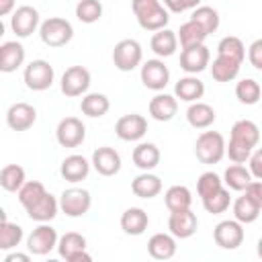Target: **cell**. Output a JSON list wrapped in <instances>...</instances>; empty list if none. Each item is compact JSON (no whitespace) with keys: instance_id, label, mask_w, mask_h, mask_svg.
Wrapping results in <instances>:
<instances>
[{"instance_id":"9","label":"cell","mask_w":262,"mask_h":262,"mask_svg":"<svg viewBox=\"0 0 262 262\" xmlns=\"http://www.w3.org/2000/svg\"><path fill=\"white\" fill-rule=\"evenodd\" d=\"M90 86V72L84 66H72L61 76V92L70 98L82 96Z\"/></svg>"},{"instance_id":"7","label":"cell","mask_w":262,"mask_h":262,"mask_svg":"<svg viewBox=\"0 0 262 262\" xmlns=\"http://www.w3.org/2000/svg\"><path fill=\"white\" fill-rule=\"evenodd\" d=\"M55 139L61 147H78L86 139V127L76 117H66L57 123Z\"/></svg>"},{"instance_id":"45","label":"cell","mask_w":262,"mask_h":262,"mask_svg":"<svg viewBox=\"0 0 262 262\" xmlns=\"http://www.w3.org/2000/svg\"><path fill=\"white\" fill-rule=\"evenodd\" d=\"M221 186H223V184H221V178H219L215 172H203V174L199 176V180H196V192H199L201 199L209 196L211 192L219 190Z\"/></svg>"},{"instance_id":"52","label":"cell","mask_w":262,"mask_h":262,"mask_svg":"<svg viewBox=\"0 0 262 262\" xmlns=\"http://www.w3.org/2000/svg\"><path fill=\"white\" fill-rule=\"evenodd\" d=\"M82 260H84V262H90V260H92V258H90V254H86V250L76 252V254H74V256H72L68 262H82Z\"/></svg>"},{"instance_id":"43","label":"cell","mask_w":262,"mask_h":262,"mask_svg":"<svg viewBox=\"0 0 262 262\" xmlns=\"http://www.w3.org/2000/svg\"><path fill=\"white\" fill-rule=\"evenodd\" d=\"M76 16H78L80 23H86V25H92V23L100 20V16H102L100 0H80L76 4Z\"/></svg>"},{"instance_id":"38","label":"cell","mask_w":262,"mask_h":262,"mask_svg":"<svg viewBox=\"0 0 262 262\" xmlns=\"http://www.w3.org/2000/svg\"><path fill=\"white\" fill-rule=\"evenodd\" d=\"M190 20H194L196 25H201L207 35L209 33H215L219 29V14L211 6H196L192 10V14H190Z\"/></svg>"},{"instance_id":"24","label":"cell","mask_w":262,"mask_h":262,"mask_svg":"<svg viewBox=\"0 0 262 262\" xmlns=\"http://www.w3.org/2000/svg\"><path fill=\"white\" fill-rule=\"evenodd\" d=\"M174 94H176V98H180L184 102H196L205 94V84L196 76H184L176 82Z\"/></svg>"},{"instance_id":"14","label":"cell","mask_w":262,"mask_h":262,"mask_svg":"<svg viewBox=\"0 0 262 262\" xmlns=\"http://www.w3.org/2000/svg\"><path fill=\"white\" fill-rule=\"evenodd\" d=\"M10 27L16 33V37L25 39L33 35L39 27V12L33 6H18L10 16Z\"/></svg>"},{"instance_id":"41","label":"cell","mask_w":262,"mask_h":262,"mask_svg":"<svg viewBox=\"0 0 262 262\" xmlns=\"http://www.w3.org/2000/svg\"><path fill=\"white\" fill-rule=\"evenodd\" d=\"M217 55H225V57H231V59H235V61L242 63L244 57H246V47H244V43H242L239 37L229 35V37H223V39L219 41V45H217Z\"/></svg>"},{"instance_id":"15","label":"cell","mask_w":262,"mask_h":262,"mask_svg":"<svg viewBox=\"0 0 262 262\" xmlns=\"http://www.w3.org/2000/svg\"><path fill=\"white\" fill-rule=\"evenodd\" d=\"M37 121V111L29 102H14L6 111V125L12 131H27L35 125Z\"/></svg>"},{"instance_id":"8","label":"cell","mask_w":262,"mask_h":262,"mask_svg":"<svg viewBox=\"0 0 262 262\" xmlns=\"http://www.w3.org/2000/svg\"><path fill=\"white\" fill-rule=\"evenodd\" d=\"M213 239L219 248L223 250H235L242 246L244 242V227L239 221L235 219H227V221H221L215 225L213 229Z\"/></svg>"},{"instance_id":"46","label":"cell","mask_w":262,"mask_h":262,"mask_svg":"<svg viewBox=\"0 0 262 262\" xmlns=\"http://www.w3.org/2000/svg\"><path fill=\"white\" fill-rule=\"evenodd\" d=\"M252 149H254V147H250V145H246V143H242V141H235V139H229V145H225V154L229 156V160H231L233 164H244V162H248Z\"/></svg>"},{"instance_id":"25","label":"cell","mask_w":262,"mask_h":262,"mask_svg":"<svg viewBox=\"0 0 262 262\" xmlns=\"http://www.w3.org/2000/svg\"><path fill=\"white\" fill-rule=\"evenodd\" d=\"M131 190H133V194L139 196V199H154V196H158L160 190H162V180H160V176H156V174L143 172V174H139V176L133 178Z\"/></svg>"},{"instance_id":"33","label":"cell","mask_w":262,"mask_h":262,"mask_svg":"<svg viewBox=\"0 0 262 262\" xmlns=\"http://www.w3.org/2000/svg\"><path fill=\"white\" fill-rule=\"evenodd\" d=\"M164 203L170 211H180V209H190V203H192V194L186 186L182 184H174L166 190L164 194Z\"/></svg>"},{"instance_id":"10","label":"cell","mask_w":262,"mask_h":262,"mask_svg":"<svg viewBox=\"0 0 262 262\" xmlns=\"http://www.w3.org/2000/svg\"><path fill=\"white\" fill-rule=\"evenodd\" d=\"M55 246H57V231L47 223H41L39 227H35L27 237V248L35 256H45Z\"/></svg>"},{"instance_id":"23","label":"cell","mask_w":262,"mask_h":262,"mask_svg":"<svg viewBox=\"0 0 262 262\" xmlns=\"http://www.w3.org/2000/svg\"><path fill=\"white\" fill-rule=\"evenodd\" d=\"M147 252L156 260H170L176 254V239L170 233H154L147 242Z\"/></svg>"},{"instance_id":"1","label":"cell","mask_w":262,"mask_h":262,"mask_svg":"<svg viewBox=\"0 0 262 262\" xmlns=\"http://www.w3.org/2000/svg\"><path fill=\"white\" fill-rule=\"evenodd\" d=\"M131 8H133V14L143 31L156 33L160 29H166V25L170 20L168 10L164 8V4L160 0H131Z\"/></svg>"},{"instance_id":"42","label":"cell","mask_w":262,"mask_h":262,"mask_svg":"<svg viewBox=\"0 0 262 262\" xmlns=\"http://www.w3.org/2000/svg\"><path fill=\"white\" fill-rule=\"evenodd\" d=\"M23 239V227L16 223L0 221V250H12Z\"/></svg>"},{"instance_id":"44","label":"cell","mask_w":262,"mask_h":262,"mask_svg":"<svg viewBox=\"0 0 262 262\" xmlns=\"http://www.w3.org/2000/svg\"><path fill=\"white\" fill-rule=\"evenodd\" d=\"M16 192H18L20 205L27 209V207H31L33 203H37L47 190H45V186H43L41 182H37V180H25V184H23Z\"/></svg>"},{"instance_id":"11","label":"cell","mask_w":262,"mask_h":262,"mask_svg":"<svg viewBox=\"0 0 262 262\" xmlns=\"http://www.w3.org/2000/svg\"><path fill=\"white\" fill-rule=\"evenodd\" d=\"M115 133L123 141H139L147 133V121L143 115H137V113L123 115L115 123Z\"/></svg>"},{"instance_id":"30","label":"cell","mask_w":262,"mask_h":262,"mask_svg":"<svg viewBox=\"0 0 262 262\" xmlns=\"http://www.w3.org/2000/svg\"><path fill=\"white\" fill-rule=\"evenodd\" d=\"M229 139H235V141H242V143H246L250 147H256L258 141H260V129H258V125L254 121L242 119V121L233 123Z\"/></svg>"},{"instance_id":"53","label":"cell","mask_w":262,"mask_h":262,"mask_svg":"<svg viewBox=\"0 0 262 262\" xmlns=\"http://www.w3.org/2000/svg\"><path fill=\"white\" fill-rule=\"evenodd\" d=\"M29 254H18V252H14V254H8L6 256V262H16V260H20V262H29Z\"/></svg>"},{"instance_id":"12","label":"cell","mask_w":262,"mask_h":262,"mask_svg":"<svg viewBox=\"0 0 262 262\" xmlns=\"http://www.w3.org/2000/svg\"><path fill=\"white\" fill-rule=\"evenodd\" d=\"M170 80V70L162 59H147L141 66V82L149 90H164Z\"/></svg>"},{"instance_id":"4","label":"cell","mask_w":262,"mask_h":262,"mask_svg":"<svg viewBox=\"0 0 262 262\" xmlns=\"http://www.w3.org/2000/svg\"><path fill=\"white\" fill-rule=\"evenodd\" d=\"M53 78H55L53 66L49 61H45V59H33L25 68V84H27L29 90L43 92V90L51 88Z\"/></svg>"},{"instance_id":"55","label":"cell","mask_w":262,"mask_h":262,"mask_svg":"<svg viewBox=\"0 0 262 262\" xmlns=\"http://www.w3.org/2000/svg\"><path fill=\"white\" fill-rule=\"evenodd\" d=\"M4 35V23H2V18H0V37Z\"/></svg>"},{"instance_id":"26","label":"cell","mask_w":262,"mask_h":262,"mask_svg":"<svg viewBox=\"0 0 262 262\" xmlns=\"http://www.w3.org/2000/svg\"><path fill=\"white\" fill-rule=\"evenodd\" d=\"M186 121H188V125L194 127V129H207V127H211V125L215 123V111H213L211 104L196 100V102H192V104L188 106V111H186Z\"/></svg>"},{"instance_id":"3","label":"cell","mask_w":262,"mask_h":262,"mask_svg":"<svg viewBox=\"0 0 262 262\" xmlns=\"http://www.w3.org/2000/svg\"><path fill=\"white\" fill-rule=\"evenodd\" d=\"M194 154L203 164H217L225 156V139L219 131H203L194 141Z\"/></svg>"},{"instance_id":"18","label":"cell","mask_w":262,"mask_h":262,"mask_svg":"<svg viewBox=\"0 0 262 262\" xmlns=\"http://www.w3.org/2000/svg\"><path fill=\"white\" fill-rule=\"evenodd\" d=\"M25 61V47L18 41H6L0 45V72L12 74Z\"/></svg>"},{"instance_id":"5","label":"cell","mask_w":262,"mask_h":262,"mask_svg":"<svg viewBox=\"0 0 262 262\" xmlns=\"http://www.w3.org/2000/svg\"><path fill=\"white\" fill-rule=\"evenodd\" d=\"M143 51L135 39H123L113 49V63L121 72H131L141 63Z\"/></svg>"},{"instance_id":"40","label":"cell","mask_w":262,"mask_h":262,"mask_svg":"<svg viewBox=\"0 0 262 262\" xmlns=\"http://www.w3.org/2000/svg\"><path fill=\"white\" fill-rule=\"evenodd\" d=\"M260 94H262L260 84L254 78H244L235 86V96L242 104H256L260 100Z\"/></svg>"},{"instance_id":"6","label":"cell","mask_w":262,"mask_h":262,"mask_svg":"<svg viewBox=\"0 0 262 262\" xmlns=\"http://www.w3.org/2000/svg\"><path fill=\"white\" fill-rule=\"evenodd\" d=\"M57 205L68 217H82L88 213L92 205V196L86 188H68L61 192Z\"/></svg>"},{"instance_id":"13","label":"cell","mask_w":262,"mask_h":262,"mask_svg":"<svg viewBox=\"0 0 262 262\" xmlns=\"http://www.w3.org/2000/svg\"><path fill=\"white\" fill-rule=\"evenodd\" d=\"M199 227V219L190 209H180V211H170V219H168V229L174 237L186 239L190 235H194Z\"/></svg>"},{"instance_id":"47","label":"cell","mask_w":262,"mask_h":262,"mask_svg":"<svg viewBox=\"0 0 262 262\" xmlns=\"http://www.w3.org/2000/svg\"><path fill=\"white\" fill-rule=\"evenodd\" d=\"M201 4V0H164V6L170 12H184L190 8H196Z\"/></svg>"},{"instance_id":"36","label":"cell","mask_w":262,"mask_h":262,"mask_svg":"<svg viewBox=\"0 0 262 262\" xmlns=\"http://www.w3.org/2000/svg\"><path fill=\"white\" fill-rule=\"evenodd\" d=\"M260 205H256L254 201H250L246 194H242V196H237L235 199V203H233V217H235V221H239V223H254L256 219H258V215H260Z\"/></svg>"},{"instance_id":"28","label":"cell","mask_w":262,"mask_h":262,"mask_svg":"<svg viewBox=\"0 0 262 262\" xmlns=\"http://www.w3.org/2000/svg\"><path fill=\"white\" fill-rule=\"evenodd\" d=\"M131 158H133V164H135L139 170L149 172V170H154V168L160 164V149H158L156 143H149V141H147V143H139V145L133 149Z\"/></svg>"},{"instance_id":"37","label":"cell","mask_w":262,"mask_h":262,"mask_svg":"<svg viewBox=\"0 0 262 262\" xmlns=\"http://www.w3.org/2000/svg\"><path fill=\"white\" fill-rule=\"evenodd\" d=\"M250 180H252L250 170L244 168L242 164H233V166H229V168L225 170L221 182H225L227 188H231V190H244V188L248 186Z\"/></svg>"},{"instance_id":"48","label":"cell","mask_w":262,"mask_h":262,"mask_svg":"<svg viewBox=\"0 0 262 262\" xmlns=\"http://www.w3.org/2000/svg\"><path fill=\"white\" fill-rule=\"evenodd\" d=\"M244 194H246L250 201H254L256 205L262 207V182H260V180L252 178V180L248 182V186L244 188Z\"/></svg>"},{"instance_id":"49","label":"cell","mask_w":262,"mask_h":262,"mask_svg":"<svg viewBox=\"0 0 262 262\" xmlns=\"http://www.w3.org/2000/svg\"><path fill=\"white\" fill-rule=\"evenodd\" d=\"M248 59L256 70H262V39L254 41L248 49Z\"/></svg>"},{"instance_id":"31","label":"cell","mask_w":262,"mask_h":262,"mask_svg":"<svg viewBox=\"0 0 262 262\" xmlns=\"http://www.w3.org/2000/svg\"><path fill=\"white\" fill-rule=\"evenodd\" d=\"M108 108H111V102H108V98H106L104 94H100V92H90V94H86V96L82 98V102H80V111H82L86 117H90V119L104 117V115L108 113Z\"/></svg>"},{"instance_id":"19","label":"cell","mask_w":262,"mask_h":262,"mask_svg":"<svg viewBox=\"0 0 262 262\" xmlns=\"http://www.w3.org/2000/svg\"><path fill=\"white\" fill-rule=\"evenodd\" d=\"M176 111H178V100L172 94H166V92L164 94H156L149 100V115L156 121H162V123L172 121Z\"/></svg>"},{"instance_id":"34","label":"cell","mask_w":262,"mask_h":262,"mask_svg":"<svg viewBox=\"0 0 262 262\" xmlns=\"http://www.w3.org/2000/svg\"><path fill=\"white\" fill-rule=\"evenodd\" d=\"M57 252L63 260H70L76 252L80 250H86V237L82 233H76V231H68L63 233L59 239H57Z\"/></svg>"},{"instance_id":"32","label":"cell","mask_w":262,"mask_h":262,"mask_svg":"<svg viewBox=\"0 0 262 262\" xmlns=\"http://www.w3.org/2000/svg\"><path fill=\"white\" fill-rule=\"evenodd\" d=\"M176 39L180 41V45L184 49V47H192V45H203L205 39H207V33L194 20H186L184 25H180V29L176 33Z\"/></svg>"},{"instance_id":"22","label":"cell","mask_w":262,"mask_h":262,"mask_svg":"<svg viewBox=\"0 0 262 262\" xmlns=\"http://www.w3.org/2000/svg\"><path fill=\"white\" fill-rule=\"evenodd\" d=\"M149 225V217L143 209L131 207L121 215V229L127 235H141Z\"/></svg>"},{"instance_id":"50","label":"cell","mask_w":262,"mask_h":262,"mask_svg":"<svg viewBox=\"0 0 262 262\" xmlns=\"http://www.w3.org/2000/svg\"><path fill=\"white\" fill-rule=\"evenodd\" d=\"M248 160H250V174H252V178L260 180L262 178V149L252 151Z\"/></svg>"},{"instance_id":"21","label":"cell","mask_w":262,"mask_h":262,"mask_svg":"<svg viewBox=\"0 0 262 262\" xmlns=\"http://www.w3.org/2000/svg\"><path fill=\"white\" fill-rule=\"evenodd\" d=\"M61 176L68 180V182H80L88 176L90 172V164L84 156H78V154H72L68 156L63 162H61V168H59Z\"/></svg>"},{"instance_id":"17","label":"cell","mask_w":262,"mask_h":262,"mask_svg":"<svg viewBox=\"0 0 262 262\" xmlns=\"http://www.w3.org/2000/svg\"><path fill=\"white\" fill-rule=\"evenodd\" d=\"M92 166L102 176H115L121 170V156L115 147L102 145L92 154Z\"/></svg>"},{"instance_id":"2","label":"cell","mask_w":262,"mask_h":262,"mask_svg":"<svg viewBox=\"0 0 262 262\" xmlns=\"http://www.w3.org/2000/svg\"><path fill=\"white\" fill-rule=\"evenodd\" d=\"M39 35H41V41L47 47H63V45H68L72 41L74 27H72L70 20H66L61 16H51V18L41 23Z\"/></svg>"},{"instance_id":"54","label":"cell","mask_w":262,"mask_h":262,"mask_svg":"<svg viewBox=\"0 0 262 262\" xmlns=\"http://www.w3.org/2000/svg\"><path fill=\"white\" fill-rule=\"evenodd\" d=\"M6 219H8V217H6V211L0 207V221H6Z\"/></svg>"},{"instance_id":"51","label":"cell","mask_w":262,"mask_h":262,"mask_svg":"<svg viewBox=\"0 0 262 262\" xmlns=\"http://www.w3.org/2000/svg\"><path fill=\"white\" fill-rule=\"evenodd\" d=\"M14 4H16V0H0V18L10 14L14 10Z\"/></svg>"},{"instance_id":"35","label":"cell","mask_w":262,"mask_h":262,"mask_svg":"<svg viewBox=\"0 0 262 262\" xmlns=\"http://www.w3.org/2000/svg\"><path fill=\"white\" fill-rule=\"evenodd\" d=\"M25 184V168L18 164H6L0 170V186L6 192H16Z\"/></svg>"},{"instance_id":"16","label":"cell","mask_w":262,"mask_h":262,"mask_svg":"<svg viewBox=\"0 0 262 262\" xmlns=\"http://www.w3.org/2000/svg\"><path fill=\"white\" fill-rule=\"evenodd\" d=\"M209 49L203 45H192V47H184L180 53V68L186 74H199L209 66Z\"/></svg>"},{"instance_id":"20","label":"cell","mask_w":262,"mask_h":262,"mask_svg":"<svg viewBox=\"0 0 262 262\" xmlns=\"http://www.w3.org/2000/svg\"><path fill=\"white\" fill-rule=\"evenodd\" d=\"M57 199L51 194V192H45L37 203H33L31 207H27V215L33 219V221H39V223H47L51 221L55 215H57Z\"/></svg>"},{"instance_id":"39","label":"cell","mask_w":262,"mask_h":262,"mask_svg":"<svg viewBox=\"0 0 262 262\" xmlns=\"http://www.w3.org/2000/svg\"><path fill=\"white\" fill-rule=\"evenodd\" d=\"M201 201H203V207H205L207 213H211V215H219V213H225V211L229 209L231 196H229V190L221 186L219 190L211 192L209 196H205V199H201Z\"/></svg>"},{"instance_id":"27","label":"cell","mask_w":262,"mask_h":262,"mask_svg":"<svg viewBox=\"0 0 262 262\" xmlns=\"http://www.w3.org/2000/svg\"><path fill=\"white\" fill-rule=\"evenodd\" d=\"M149 47L156 55L160 57H170L176 53V47H178V39H176V33L170 31V29H160L154 33L151 41H149Z\"/></svg>"},{"instance_id":"29","label":"cell","mask_w":262,"mask_h":262,"mask_svg":"<svg viewBox=\"0 0 262 262\" xmlns=\"http://www.w3.org/2000/svg\"><path fill=\"white\" fill-rule=\"evenodd\" d=\"M239 61L225 57V55H217L211 63V76L217 82H231L237 74H239Z\"/></svg>"}]
</instances>
